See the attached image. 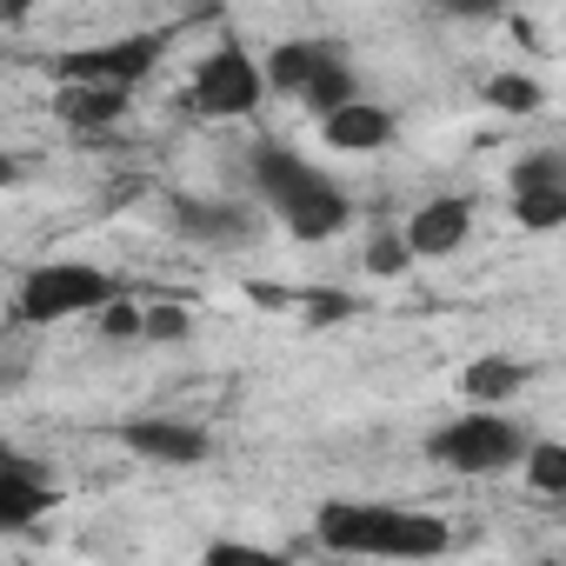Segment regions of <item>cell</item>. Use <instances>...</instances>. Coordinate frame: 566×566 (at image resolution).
Returning a JSON list of instances; mask_svg holds the SVG:
<instances>
[{"label": "cell", "instance_id": "cell-1", "mask_svg": "<svg viewBox=\"0 0 566 566\" xmlns=\"http://www.w3.org/2000/svg\"><path fill=\"white\" fill-rule=\"evenodd\" d=\"M314 539L327 553H374V559H433L453 546V533L433 513H400L380 500H327L314 513Z\"/></svg>", "mask_w": 566, "mask_h": 566}, {"label": "cell", "instance_id": "cell-2", "mask_svg": "<svg viewBox=\"0 0 566 566\" xmlns=\"http://www.w3.org/2000/svg\"><path fill=\"white\" fill-rule=\"evenodd\" d=\"M253 193L280 213V227H287L294 240H334L347 227V213H354L347 193L314 160H301L294 147H280V140L253 147Z\"/></svg>", "mask_w": 566, "mask_h": 566}, {"label": "cell", "instance_id": "cell-3", "mask_svg": "<svg viewBox=\"0 0 566 566\" xmlns=\"http://www.w3.org/2000/svg\"><path fill=\"white\" fill-rule=\"evenodd\" d=\"M114 273L87 266V260H48L34 266L21 287H14V314L34 321V327H54V321H74V314H94L101 301H114Z\"/></svg>", "mask_w": 566, "mask_h": 566}, {"label": "cell", "instance_id": "cell-4", "mask_svg": "<svg viewBox=\"0 0 566 566\" xmlns=\"http://www.w3.org/2000/svg\"><path fill=\"white\" fill-rule=\"evenodd\" d=\"M526 427L520 420H506V413H460V420H447L433 440H427V453L447 467V473H506V467H520V453H526Z\"/></svg>", "mask_w": 566, "mask_h": 566}, {"label": "cell", "instance_id": "cell-5", "mask_svg": "<svg viewBox=\"0 0 566 566\" xmlns=\"http://www.w3.org/2000/svg\"><path fill=\"white\" fill-rule=\"evenodd\" d=\"M260 101H266L260 61H253L240 41H220V48L193 67V81H187V94H180V107L200 114V120H247Z\"/></svg>", "mask_w": 566, "mask_h": 566}, {"label": "cell", "instance_id": "cell-6", "mask_svg": "<svg viewBox=\"0 0 566 566\" xmlns=\"http://www.w3.org/2000/svg\"><path fill=\"white\" fill-rule=\"evenodd\" d=\"M167 54V34H120V41H101V48H74V54H54V81H94V87H140L154 74V61Z\"/></svg>", "mask_w": 566, "mask_h": 566}, {"label": "cell", "instance_id": "cell-7", "mask_svg": "<svg viewBox=\"0 0 566 566\" xmlns=\"http://www.w3.org/2000/svg\"><path fill=\"white\" fill-rule=\"evenodd\" d=\"M54 506H61V486L48 480V467L0 447V533H21V526L48 520Z\"/></svg>", "mask_w": 566, "mask_h": 566}, {"label": "cell", "instance_id": "cell-8", "mask_svg": "<svg viewBox=\"0 0 566 566\" xmlns=\"http://www.w3.org/2000/svg\"><path fill=\"white\" fill-rule=\"evenodd\" d=\"M467 233H473V200H460V193H433L427 207H413V220H407V253L413 260H447V253H460L467 247Z\"/></svg>", "mask_w": 566, "mask_h": 566}, {"label": "cell", "instance_id": "cell-9", "mask_svg": "<svg viewBox=\"0 0 566 566\" xmlns=\"http://www.w3.org/2000/svg\"><path fill=\"white\" fill-rule=\"evenodd\" d=\"M120 440H127V453H140L154 467H200L213 453V440L187 420H134V427H120Z\"/></svg>", "mask_w": 566, "mask_h": 566}, {"label": "cell", "instance_id": "cell-10", "mask_svg": "<svg viewBox=\"0 0 566 566\" xmlns=\"http://www.w3.org/2000/svg\"><path fill=\"white\" fill-rule=\"evenodd\" d=\"M127 107H134L127 87H94V81H61V87H54V114H61L74 134H101V127L127 120Z\"/></svg>", "mask_w": 566, "mask_h": 566}, {"label": "cell", "instance_id": "cell-11", "mask_svg": "<svg viewBox=\"0 0 566 566\" xmlns=\"http://www.w3.org/2000/svg\"><path fill=\"white\" fill-rule=\"evenodd\" d=\"M321 134H327V147H334V154H380V147L394 140V114L354 94L347 107L321 114Z\"/></svg>", "mask_w": 566, "mask_h": 566}, {"label": "cell", "instance_id": "cell-12", "mask_svg": "<svg viewBox=\"0 0 566 566\" xmlns=\"http://www.w3.org/2000/svg\"><path fill=\"white\" fill-rule=\"evenodd\" d=\"M174 227L207 240V247H240L253 233V213L240 200H187V193H174Z\"/></svg>", "mask_w": 566, "mask_h": 566}, {"label": "cell", "instance_id": "cell-13", "mask_svg": "<svg viewBox=\"0 0 566 566\" xmlns=\"http://www.w3.org/2000/svg\"><path fill=\"white\" fill-rule=\"evenodd\" d=\"M334 54H340L334 41H307V34H301V41H280V48L260 61V81H266V94H287V101H294Z\"/></svg>", "mask_w": 566, "mask_h": 566}, {"label": "cell", "instance_id": "cell-14", "mask_svg": "<svg viewBox=\"0 0 566 566\" xmlns=\"http://www.w3.org/2000/svg\"><path fill=\"white\" fill-rule=\"evenodd\" d=\"M526 380H533V374H526L513 354H480V360L460 374V394H467V400H480V407H506Z\"/></svg>", "mask_w": 566, "mask_h": 566}, {"label": "cell", "instance_id": "cell-15", "mask_svg": "<svg viewBox=\"0 0 566 566\" xmlns=\"http://www.w3.org/2000/svg\"><path fill=\"white\" fill-rule=\"evenodd\" d=\"M354 94H360V81H354V67L334 54V61H327V67H321L301 94H294V101H301V107H314V114H334V107H347Z\"/></svg>", "mask_w": 566, "mask_h": 566}, {"label": "cell", "instance_id": "cell-16", "mask_svg": "<svg viewBox=\"0 0 566 566\" xmlns=\"http://www.w3.org/2000/svg\"><path fill=\"white\" fill-rule=\"evenodd\" d=\"M513 220L526 233H553L566 227V187H533V193H513Z\"/></svg>", "mask_w": 566, "mask_h": 566}, {"label": "cell", "instance_id": "cell-17", "mask_svg": "<svg viewBox=\"0 0 566 566\" xmlns=\"http://www.w3.org/2000/svg\"><path fill=\"white\" fill-rule=\"evenodd\" d=\"M486 107H500V114H539L546 107V87L533 74H493L486 81Z\"/></svg>", "mask_w": 566, "mask_h": 566}, {"label": "cell", "instance_id": "cell-18", "mask_svg": "<svg viewBox=\"0 0 566 566\" xmlns=\"http://www.w3.org/2000/svg\"><path fill=\"white\" fill-rule=\"evenodd\" d=\"M520 467H526V480H533L539 493H566V447H559V440H526Z\"/></svg>", "mask_w": 566, "mask_h": 566}, {"label": "cell", "instance_id": "cell-19", "mask_svg": "<svg viewBox=\"0 0 566 566\" xmlns=\"http://www.w3.org/2000/svg\"><path fill=\"white\" fill-rule=\"evenodd\" d=\"M533 187H566V154L559 147H539L513 167V193H533Z\"/></svg>", "mask_w": 566, "mask_h": 566}, {"label": "cell", "instance_id": "cell-20", "mask_svg": "<svg viewBox=\"0 0 566 566\" xmlns=\"http://www.w3.org/2000/svg\"><path fill=\"white\" fill-rule=\"evenodd\" d=\"M294 301H301V314H307L314 327H340V321H354V294H340V287H301Z\"/></svg>", "mask_w": 566, "mask_h": 566}, {"label": "cell", "instance_id": "cell-21", "mask_svg": "<svg viewBox=\"0 0 566 566\" xmlns=\"http://www.w3.org/2000/svg\"><path fill=\"white\" fill-rule=\"evenodd\" d=\"M187 334H193L187 307H174V301H154V307H140V340H187Z\"/></svg>", "mask_w": 566, "mask_h": 566}, {"label": "cell", "instance_id": "cell-22", "mask_svg": "<svg viewBox=\"0 0 566 566\" xmlns=\"http://www.w3.org/2000/svg\"><path fill=\"white\" fill-rule=\"evenodd\" d=\"M94 314H101V334H107V340H140V307H134V301L114 294V301H101Z\"/></svg>", "mask_w": 566, "mask_h": 566}, {"label": "cell", "instance_id": "cell-23", "mask_svg": "<svg viewBox=\"0 0 566 566\" xmlns=\"http://www.w3.org/2000/svg\"><path fill=\"white\" fill-rule=\"evenodd\" d=\"M407 260H413V253H407V240H400V233H374V247H367V266H374L380 280L407 273Z\"/></svg>", "mask_w": 566, "mask_h": 566}, {"label": "cell", "instance_id": "cell-24", "mask_svg": "<svg viewBox=\"0 0 566 566\" xmlns=\"http://www.w3.org/2000/svg\"><path fill=\"white\" fill-rule=\"evenodd\" d=\"M440 8L460 21H486V14H500V0H440Z\"/></svg>", "mask_w": 566, "mask_h": 566}, {"label": "cell", "instance_id": "cell-25", "mask_svg": "<svg viewBox=\"0 0 566 566\" xmlns=\"http://www.w3.org/2000/svg\"><path fill=\"white\" fill-rule=\"evenodd\" d=\"M34 8H48V0H0V21H34Z\"/></svg>", "mask_w": 566, "mask_h": 566}, {"label": "cell", "instance_id": "cell-26", "mask_svg": "<svg viewBox=\"0 0 566 566\" xmlns=\"http://www.w3.org/2000/svg\"><path fill=\"white\" fill-rule=\"evenodd\" d=\"M14 180H21V160H14V154H0V193H8Z\"/></svg>", "mask_w": 566, "mask_h": 566}]
</instances>
